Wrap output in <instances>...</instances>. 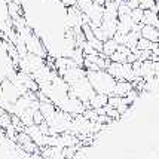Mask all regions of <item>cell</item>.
I'll list each match as a JSON object with an SVG mask.
<instances>
[{
	"instance_id": "6da1fadb",
	"label": "cell",
	"mask_w": 159,
	"mask_h": 159,
	"mask_svg": "<svg viewBox=\"0 0 159 159\" xmlns=\"http://www.w3.org/2000/svg\"><path fill=\"white\" fill-rule=\"evenodd\" d=\"M86 77L89 80L94 92L104 94L107 97L113 95V89L116 85V79L111 76L107 70H97V71H86Z\"/></svg>"
},
{
	"instance_id": "7a4b0ae2",
	"label": "cell",
	"mask_w": 159,
	"mask_h": 159,
	"mask_svg": "<svg viewBox=\"0 0 159 159\" xmlns=\"http://www.w3.org/2000/svg\"><path fill=\"white\" fill-rule=\"evenodd\" d=\"M107 103H109V97L107 95L94 92L89 97V100H88V109H101V107H106Z\"/></svg>"
},
{
	"instance_id": "3957f363",
	"label": "cell",
	"mask_w": 159,
	"mask_h": 159,
	"mask_svg": "<svg viewBox=\"0 0 159 159\" xmlns=\"http://www.w3.org/2000/svg\"><path fill=\"white\" fill-rule=\"evenodd\" d=\"M140 34H141V37H144V39L153 42V43H158L159 42V31L155 25H146V24H143L141 30H140Z\"/></svg>"
},
{
	"instance_id": "277c9868",
	"label": "cell",
	"mask_w": 159,
	"mask_h": 159,
	"mask_svg": "<svg viewBox=\"0 0 159 159\" xmlns=\"http://www.w3.org/2000/svg\"><path fill=\"white\" fill-rule=\"evenodd\" d=\"M131 89H134L132 82L128 80H116L115 89H113V95H119V97H126V94Z\"/></svg>"
},
{
	"instance_id": "5b68a950",
	"label": "cell",
	"mask_w": 159,
	"mask_h": 159,
	"mask_svg": "<svg viewBox=\"0 0 159 159\" xmlns=\"http://www.w3.org/2000/svg\"><path fill=\"white\" fill-rule=\"evenodd\" d=\"M141 24H146V25H155L158 27L159 25V14L150 7V9H144V16H143V21Z\"/></svg>"
},
{
	"instance_id": "8992f818",
	"label": "cell",
	"mask_w": 159,
	"mask_h": 159,
	"mask_svg": "<svg viewBox=\"0 0 159 159\" xmlns=\"http://www.w3.org/2000/svg\"><path fill=\"white\" fill-rule=\"evenodd\" d=\"M116 48H118V43L113 40V39H107L106 42H103V49H101V54L103 55H106L107 58L116 51Z\"/></svg>"
},
{
	"instance_id": "52a82bcc",
	"label": "cell",
	"mask_w": 159,
	"mask_h": 159,
	"mask_svg": "<svg viewBox=\"0 0 159 159\" xmlns=\"http://www.w3.org/2000/svg\"><path fill=\"white\" fill-rule=\"evenodd\" d=\"M131 20L135 22V24H141V21H143V16H144V9H141V7H135V9H131Z\"/></svg>"
},
{
	"instance_id": "ba28073f",
	"label": "cell",
	"mask_w": 159,
	"mask_h": 159,
	"mask_svg": "<svg viewBox=\"0 0 159 159\" xmlns=\"http://www.w3.org/2000/svg\"><path fill=\"white\" fill-rule=\"evenodd\" d=\"M109 60L111 62H126V55L122 54V52H118V51H115L110 57H109Z\"/></svg>"
},
{
	"instance_id": "9c48e42d",
	"label": "cell",
	"mask_w": 159,
	"mask_h": 159,
	"mask_svg": "<svg viewBox=\"0 0 159 159\" xmlns=\"http://www.w3.org/2000/svg\"><path fill=\"white\" fill-rule=\"evenodd\" d=\"M42 122H45V118H43V115L40 113V110L37 109V110H34V113H33V124L40 125Z\"/></svg>"
},
{
	"instance_id": "30bf717a",
	"label": "cell",
	"mask_w": 159,
	"mask_h": 159,
	"mask_svg": "<svg viewBox=\"0 0 159 159\" xmlns=\"http://www.w3.org/2000/svg\"><path fill=\"white\" fill-rule=\"evenodd\" d=\"M62 5L66 7H71V6H76V0H60Z\"/></svg>"
},
{
	"instance_id": "8fae6325",
	"label": "cell",
	"mask_w": 159,
	"mask_h": 159,
	"mask_svg": "<svg viewBox=\"0 0 159 159\" xmlns=\"http://www.w3.org/2000/svg\"><path fill=\"white\" fill-rule=\"evenodd\" d=\"M97 5H100V6H104V3H106V0H94Z\"/></svg>"
},
{
	"instance_id": "7c38bea8",
	"label": "cell",
	"mask_w": 159,
	"mask_h": 159,
	"mask_svg": "<svg viewBox=\"0 0 159 159\" xmlns=\"http://www.w3.org/2000/svg\"><path fill=\"white\" fill-rule=\"evenodd\" d=\"M3 111H5V110H3V109H2V107H0V115H2V113H3Z\"/></svg>"
},
{
	"instance_id": "4fadbf2b",
	"label": "cell",
	"mask_w": 159,
	"mask_h": 159,
	"mask_svg": "<svg viewBox=\"0 0 159 159\" xmlns=\"http://www.w3.org/2000/svg\"><path fill=\"white\" fill-rule=\"evenodd\" d=\"M156 28H158V31H159V25H158V27H156Z\"/></svg>"
}]
</instances>
